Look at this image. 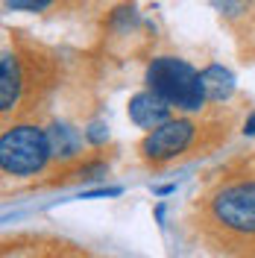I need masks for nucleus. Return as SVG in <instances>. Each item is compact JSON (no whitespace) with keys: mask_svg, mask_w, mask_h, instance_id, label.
<instances>
[{"mask_svg":"<svg viewBox=\"0 0 255 258\" xmlns=\"http://www.w3.org/2000/svg\"><path fill=\"white\" fill-rule=\"evenodd\" d=\"M243 135H249V138L255 135V112L246 114V120H243Z\"/></svg>","mask_w":255,"mask_h":258,"instance_id":"nucleus-13","label":"nucleus"},{"mask_svg":"<svg viewBox=\"0 0 255 258\" xmlns=\"http://www.w3.org/2000/svg\"><path fill=\"white\" fill-rule=\"evenodd\" d=\"M24 91V71L12 50H3L0 56V109L12 112Z\"/></svg>","mask_w":255,"mask_h":258,"instance_id":"nucleus-6","label":"nucleus"},{"mask_svg":"<svg viewBox=\"0 0 255 258\" xmlns=\"http://www.w3.org/2000/svg\"><path fill=\"white\" fill-rule=\"evenodd\" d=\"M144 85L179 112H200L208 103L200 71L179 56H156L144 71Z\"/></svg>","mask_w":255,"mask_h":258,"instance_id":"nucleus-1","label":"nucleus"},{"mask_svg":"<svg viewBox=\"0 0 255 258\" xmlns=\"http://www.w3.org/2000/svg\"><path fill=\"white\" fill-rule=\"evenodd\" d=\"M170 103H164L159 94H153L150 88H144V91H138V94H132L129 97V103H126V112H129V120L135 123V126H141V129H156L161 126V123H167L173 114H170Z\"/></svg>","mask_w":255,"mask_h":258,"instance_id":"nucleus-5","label":"nucleus"},{"mask_svg":"<svg viewBox=\"0 0 255 258\" xmlns=\"http://www.w3.org/2000/svg\"><path fill=\"white\" fill-rule=\"evenodd\" d=\"M194 138H197V123L191 117H170L167 123L150 129L144 135L138 153L147 164H164V161L182 156L194 144Z\"/></svg>","mask_w":255,"mask_h":258,"instance_id":"nucleus-4","label":"nucleus"},{"mask_svg":"<svg viewBox=\"0 0 255 258\" xmlns=\"http://www.w3.org/2000/svg\"><path fill=\"white\" fill-rule=\"evenodd\" d=\"M3 3L12 12H44L47 6H53V0H3Z\"/></svg>","mask_w":255,"mask_h":258,"instance_id":"nucleus-11","label":"nucleus"},{"mask_svg":"<svg viewBox=\"0 0 255 258\" xmlns=\"http://www.w3.org/2000/svg\"><path fill=\"white\" fill-rule=\"evenodd\" d=\"M200 82H203V91H206L208 103H223L235 94V74L220 62H211L200 71Z\"/></svg>","mask_w":255,"mask_h":258,"instance_id":"nucleus-7","label":"nucleus"},{"mask_svg":"<svg viewBox=\"0 0 255 258\" xmlns=\"http://www.w3.org/2000/svg\"><path fill=\"white\" fill-rule=\"evenodd\" d=\"M47 138H50V150H53V159H74L82 150V135L80 129H74L65 120H53L47 126Z\"/></svg>","mask_w":255,"mask_h":258,"instance_id":"nucleus-8","label":"nucleus"},{"mask_svg":"<svg viewBox=\"0 0 255 258\" xmlns=\"http://www.w3.org/2000/svg\"><path fill=\"white\" fill-rule=\"evenodd\" d=\"M82 135H85V141H88V144L100 147V144H106V141H109V126H106L103 120H91L88 126L82 129Z\"/></svg>","mask_w":255,"mask_h":258,"instance_id":"nucleus-10","label":"nucleus"},{"mask_svg":"<svg viewBox=\"0 0 255 258\" xmlns=\"http://www.w3.org/2000/svg\"><path fill=\"white\" fill-rule=\"evenodd\" d=\"M208 3L214 6V12H220V15L229 18V21L246 15V12H249V6H252V0H208Z\"/></svg>","mask_w":255,"mask_h":258,"instance_id":"nucleus-9","label":"nucleus"},{"mask_svg":"<svg viewBox=\"0 0 255 258\" xmlns=\"http://www.w3.org/2000/svg\"><path fill=\"white\" fill-rule=\"evenodd\" d=\"M135 21H138V15H135V9H132V6H117V9L112 12V24H114V27L129 30Z\"/></svg>","mask_w":255,"mask_h":258,"instance_id":"nucleus-12","label":"nucleus"},{"mask_svg":"<svg viewBox=\"0 0 255 258\" xmlns=\"http://www.w3.org/2000/svg\"><path fill=\"white\" fill-rule=\"evenodd\" d=\"M53 159L47 129L35 123H15L0 135V167L18 179L35 176Z\"/></svg>","mask_w":255,"mask_h":258,"instance_id":"nucleus-2","label":"nucleus"},{"mask_svg":"<svg viewBox=\"0 0 255 258\" xmlns=\"http://www.w3.org/2000/svg\"><path fill=\"white\" fill-rule=\"evenodd\" d=\"M211 214L232 232L255 235V179L232 182L211 197Z\"/></svg>","mask_w":255,"mask_h":258,"instance_id":"nucleus-3","label":"nucleus"}]
</instances>
